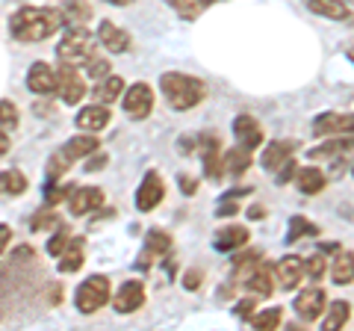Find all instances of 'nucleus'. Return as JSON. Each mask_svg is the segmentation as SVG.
<instances>
[{
    "mask_svg": "<svg viewBox=\"0 0 354 331\" xmlns=\"http://www.w3.org/2000/svg\"><path fill=\"white\" fill-rule=\"evenodd\" d=\"M68 24L62 9L53 6H21L18 12L9 18V33H12L15 42H24V45H32V42H41L53 36L59 27Z\"/></svg>",
    "mask_w": 354,
    "mask_h": 331,
    "instance_id": "1",
    "label": "nucleus"
},
{
    "mask_svg": "<svg viewBox=\"0 0 354 331\" xmlns=\"http://www.w3.org/2000/svg\"><path fill=\"white\" fill-rule=\"evenodd\" d=\"M160 92L165 95V101L171 104V109H192L204 101L207 86L198 80V77L169 71L160 77Z\"/></svg>",
    "mask_w": 354,
    "mask_h": 331,
    "instance_id": "2",
    "label": "nucleus"
},
{
    "mask_svg": "<svg viewBox=\"0 0 354 331\" xmlns=\"http://www.w3.org/2000/svg\"><path fill=\"white\" fill-rule=\"evenodd\" d=\"M92 51H95L92 33L86 27H71L57 45V57H59V62L83 65V62H88V57H92Z\"/></svg>",
    "mask_w": 354,
    "mask_h": 331,
    "instance_id": "3",
    "label": "nucleus"
},
{
    "mask_svg": "<svg viewBox=\"0 0 354 331\" xmlns=\"http://www.w3.org/2000/svg\"><path fill=\"white\" fill-rule=\"evenodd\" d=\"M95 151H97V139H95V136H71V139L65 142V145L50 157L48 172H50V175H62V172H68L77 160H86L88 154H95Z\"/></svg>",
    "mask_w": 354,
    "mask_h": 331,
    "instance_id": "4",
    "label": "nucleus"
},
{
    "mask_svg": "<svg viewBox=\"0 0 354 331\" xmlns=\"http://www.w3.org/2000/svg\"><path fill=\"white\" fill-rule=\"evenodd\" d=\"M77 311L80 314H95L101 311V307L109 302V278L104 275H92V278H86L80 287H77Z\"/></svg>",
    "mask_w": 354,
    "mask_h": 331,
    "instance_id": "5",
    "label": "nucleus"
},
{
    "mask_svg": "<svg viewBox=\"0 0 354 331\" xmlns=\"http://www.w3.org/2000/svg\"><path fill=\"white\" fill-rule=\"evenodd\" d=\"M121 104H124V113L133 121L148 118L153 109V89L148 83H133L130 89H124V95H121Z\"/></svg>",
    "mask_w": 354,
    "mask_h": 331,
    "instance_id": "6",
    "label": "nucleus"
},
{
    "mask_svg": "<svg viewBox=\"0 0 354 331\" xmlns=\"http://www.w3.org/2000/svg\"><path fill=\"white\" fill-rule=\"evenodd\" d=\"M57 89L62 95V101L65 104H80L83 101V95H86V80H83V74L77 71V65H68V62H62L59 65V71H57Z\"/></svg>",
    "mask_w": 354,
    "mask_h": 331,
    "instance_id": "7",
    "label": "nucleus"
},
{
    "mask_svg": "<svg viewBox=\"0 0 354 331\" xmlns=\"http://www.w3.org/2000/svg\"><path fill=\"white\" fill-rule=\"evenodd\" d=\"M325 307H328V296L322 287H307V290L295 296V314L301 316L304 323H316V319L325 314Z\"/></svg>",
    "mask_w": 354,
    "mask_h": 331,
    "instance_id": "8",
    "label": "nucleus"
},
{
    "mask_svg": "<svg viewBox=\"0 0 354 331\" xmlns=\"http://www.w3.org/2000/svg\"><path fill=\"white\" fill-rule=\"evenodd\" d=\"M165 198V184H162V178L157 172H148L145 178H142V184H139V190H136V211H142V213H148V211H153L160 202Z\"/></svg>",
    "mask_w": 354,
    "mask_h": 331,
    "instance_id": "9",
    "label": "nucleus"
},
{
    "mask_svg": "<svg viewBox=\"0 0 354 331\" xmlns=\"http://www.w3.org/2000/svg\"><path fill=\"white\" fill-rule=\"evenodd\" d=\"M101 207H104V190H97V186H77L68 195L71 216H88V213L101 211Z\"/></svg>",
    "mask_w": 354,
    "mask_h": 331,
    "instance_id": "10",
    "label": "nucleus"
},
{
    "mask_svg": "<svg viewBox=\"0 0 354 331\" xmlns=\"http://www.w3.org/2000/svg\"><path fill=\"white\" fill-rule=\"evenodd\" d=\"M316 136H330V134H346L354 136V113H325L313 121Z\"/></svg>",
    "mask_w": 354,
    "mask_h": 331,
    "instance_id": "11",
    "label": "nucleus"
},
{
    "mask_svg": "<svg viewBox=\"0 0 354 331\" xmlns=\"http://www.w3.org/2000/svg\"><path fill=\"white\" fill-rule=\"evenodd\" d=\"M27 89L36 95H57V71L48 62H32L27 71Z\"/></svg>",
    "mask_w": 354,
    "mask_h": 331,
    "instance_id": "12",
    "label": "nucleus"
},
{
    "mask_svg": "<svg viewBox=\"0 0 354 331\" xmlns=\"http://www.w3.org/2000/svg\"><path fill=\"white\" fill-rule=\"evenodd\" d=\"M298 151V142H292V139H278V142H272L269 148L263 151V169L266 172H281L286 163L292 160V154Z\"/></svg>",
    "mask_w": 354,
    "mask_h": 331,
    "instance_id": "13",
    "label": "nucleus"
},
{
    "mask_svg": "<svg viewBox=\"0 0 354 331\" xmlns=\"http://www.w3.org/2000/svg\"><path fill=\"white\" fill-rule=\"evenodd\" d=\"M145 305V287L142 281H124L121 284V290L115 293V311L118 314H136L139 307Z\"/></svg>",
    "mask_w": 354,
    "mask_h": 331,
    "instance_id": "14",
    "label": "nucleus"
},
{
    "mask_svg": "<svg viewBox=\"0 0 354 331\" xmlns=\"http://www.w3.org/2000/svg\"><path fill=\"white\" fill-rule=\"evenodd\" d=\"M310 12L322 15L328 21H339V24H354V12L342 3V0H304Z\"/></svg>",
    "mask_w": 354,
    "mask_h": 331,
    "instance_id": "15",
    "label": "nucleus"
},
{
    "mask_svg": "<svg viewBox=\"0 0 354 331\" xmlns=\"http://www.w3.org/2000/svg\"><path fill=\"white\" fill-rule=\"evenodd\" d=\"M234 136L239 139V145L242 148H257V145H263V130H260V125H257V118L254 116H236L234 118Z\"/></svg>",
    "mask_w": 354,
    "mask_h": 331,
    "instance_id": "16",
    "label": "nucleus"
},
{
    "mask_svg": "<svg viewBox=\"0 0 354 331\" xmlns=\"http://www.w3.org/2000/svg\"><path fill=\"white\" fill-rule=\"evenodd\" d=\"M74 125L86 130V134H95V130H104L109 125V107L104 104H92V107H83L80 113L74 116Z\"/></svg>",
    "mask_w": 354,
    "mask_h": 331,
    "instance_id": "17",
    "label": "nucleus"
},
{
    "mask_svg": "<svg viewBox=\"0 0 354 331\" xmlns=\"http://www.w3.org/2000/svg\"><path fill=\"white\" fill-rule=\"evenodd\" d=\"M97 42H101L109 53H124L130 48V36L121 27H115L113 21H101V24H97Z\"/></svg>",
    "mask_w": 354,
    "mask_h": 331,
    "instance_id": "18",
    "label": "nucleus"
},
{
    "mask_svg": "<svg viewBox=\"0 0 354 331\" xmlns=\"http://www.w3.org/2000/svg\"><path fill=\"white\" fill-rule=\"evenodd\" d=\"M245 287H248V293H254V296H272L274 293V281H272V267L269 263H263V260L254 263V269L245 275Z\"/></svg>",
    "mask_w": 354,
    "mask_h": 331,
    "instance_id": "19",
    "label": "nucleus"
},
{
    "mask_svg": "<svg viewBox=\"0 0 354 331\" xmlns=\"http://www.w3.org/2000/svg\"><path fill=\"white\" fill-rule=\"evenodd\" d=\"M274 272H278V281H281L283 290H295V287L301 284V275H304V260L295 258V255H286V258H281Z\"/></svg>",
    "mask_w": 354,
    "mask_h": 331,
    "instance_id": "20",
    "label": "nucleus"
},
{
    "mask_svg": "<svg viewBox=\"0 0 354 331\" xmlns=\"http://www.w3.org/2000/svg\"><path fill=\"white\" fill-rule=\"evenodd\" d=\"M171 251V237L165 234V231H148L145 237V251H142V267H148L151 258H162Z\"/></svg>",
    "mask_w": 354,
    "mask_h": 331,
    "instance_id": "21",
    "label": "nucleus"
},
{
    "mask_svg": "<svg viewBox=\"0 0 354 331\" xmlns=\"http://www.w3.org/2000/svg\"><path fill=\"white\" fill-rule=\"evenodd\" d=\"M92 95H95L97 104L109 107L113 101H118V98L124 95V80H121V77H115V74H106V77H101V83L95 86Z\"/></svg>",
    "mask_w": 354,
    "mask_h": 331,
    "instance_id": "22",
    "label": "nucleus"
},
{
    "mask_svg": "<svg viewBox=\"0 0 354 331\" xmlns=\"http://www.w3.org/2000/svg\"><path fill=\"white\" fill-rule=\"evenodd\" d=\"M86 255V242L80 240V237H74V240H68V246H65V251L57 258L59 260V272H77L83 267V258Z\"/></svg>",
    "mask_w": 354,
    "mask_h": 331,
    "instance_id": "23",
    "label": "nucleus"
},
{
    "mask_svg": "<svg viewBox=\"0 0 354 331\" xmlns=\"http://www.w3.org/2000/svg\"><path fill=\"white\" fill-rule=\"evenodd\" d=\"M248 166H251V151L242 148V145L221 154V172H225V175H234V178H236V175H242Z\"/></svg>",
    "mask_w": 354,
    "mask_h": 331,
    "instance_id": "24",
    "label": "nucleus"
},
{
    "mask_svg": "<svg viewBox=\"0 0 354 331\" xmlns=\"http://www.w3.org/2000/svg\"><path fill=\"white\" fill-rule=\"evenodd\" d=\"M245 242H248V228H242V225H230V228L216 234V249L218 251H234L239 246H245Z\"/></svg>",
    "mask_w": 354,
    "mask_h": 331,
    "instance_id": "25",
    "label": "nucleus"
},
{
    "mask_svg": "<svg viewBox=\"0 0 354 331\" xmlns=\"http://www.w3.org/2000/svg\"><path fill=\"white\" fill-rule=\"evenodd\" d=\"M325 184H328V178H325V172H319V169H301L295 175V186L304 195H319L325 190Z\"/></svg>",
    "mask_w": 354,
    "mask_h": 331,
    "instance_id": "26",
    "label": "nucleus"
},
{
    "mask_svg": "<svg viewBox=\"0 0 354 331\" xmlns=\"http://www.w3.org/2000/svg\"><path fill=\"white\" fill-rule=\"evenodd\" d=\"M334 284H351L354 281V251H339L334 267H330Z\"/></svg>",
    "mask_w": 354,
    "mask_h": 331,
    "instance_id": "27",
    "label": "nucleus"
},
{
    "mask_svg": "<svg viewBox=\"0 0 354 331\" xmlns=\"http://www.w3.org/2000/svg\"><path fill=\"white\" fill-rule=\"evenodd\" d=\"M351 148H354V139L351 136L348 139H330V142H325V145H319V148H310L307 157L310 160H322V157H334V154H346Z\"/></svg>",
    "mask_w": 354,
    "mask_h": 331,
    "instance_id": "28",
    "label": "nucleus"
},
{
    "mask_svg": "<svg viewBox=\"0 0 354 331\" xmlns=\"http://www.w3.org/2000/svg\"><path fill=\"white\" fill-rule=\"evenodd\" d=\"M24 190H27L24 172H18V169L0 172V193L3 195H24Z\"/></svg>",
    "mask_w": 354,
    "mask_h": 331,
    "instance_id": "29",
    "label": "nucleus"
},
{
    "mask_svg": "<svg viewBox=\"0 0 354 331\" xmlns=\"http://www.w3.org/2000/svg\"><path fill=\"white\" fill-rule=\"evenodd\" d=\"M348 316H351L348 302H330V316L325 319V331H337L339 325H346Z\"/></svg>",
    "mask_w": 354,
    "mask_h": 331,
    "instance_id": "30",
    "label": "nucleus"
},
{
    "mask_svg": "<svg viewBox=\"0 0 354 331\" xmlns=\"http://www.w3.org/2000/svg\"><path fill=\"white\" fill-rule=\"evenodd\" d=\"M165 3H169L171 9L180 18H186V21H195L198 15L204 12V6H201V0H165Z\"/></svg>",
    "mask_w": 354,
    "mask_h": 331,
    "instance_id": "31",
    "label": "nucleus"
},
{
    "mask_svg": "<svg viewBox=\"0 0 354 331\" xmlns=\"http://www.w3.org/2000/svg\"><path fill=\"white\" fill-rule=\"evenodd\" d=\"M278 325H281V307H266V311L251 316V328L266 331V328H278Z\"/></svg>",
    "mask_w": 354,
    "mask_h": 331,
    "instance_id": "32",
    "label": "nucleus"
},
{
    "mask_svg": "<svg viewBox=\"0 0 354 331\" xmlns=\"http://www.w3.org/2000/svg\"><path fill=\"white\" fill-rule=\"evenodd\" d=\"M325 272H328V260H325L322 251H319V255H310L304 260V275H307L310 281H322Z\"/></svg>",
    "mask_w": 354,
    "mask_h": 331,
    "instance_id": "33",
    "label": "nucleus"
},
{
    "mask_svg": "<svg viewBox=\"0 0 354 331\" xmlns=\"http://www.w3.org/2000/svg\"><path fill=\"white\" fill-rule=\"evenodd\" d=\"M62 12L68 21H77V24H80V21H86L88 15H92V6L83 3V0H68V3L62 6Z\"/></svg>",
    "mask_w": 354,
    "mask_h": 331,
    "instance_id": "34",
    "label": "nucleus"
},
{
    "mask_svg": "<svg viewBox=\"0 0 354 331\" xmlns=\"http://www.w3.org/2000/svg\"><path fill=\"white\" fill-rule=\"evenodd\" d=\"M313 234H319V228H316L313 222H307L304 216H295L292 222H290V240H292V242L301 240V237H313Z\"/></svg>",
    "mask_w": 354,
    "mask_h": 331,
    "instance_id": "35",
    "label": "nucleus"
},
{
    "mask_svg": "<svg viewBox=\"0 0 354 331\" xmlns=\"http://www.w3.org/2000/svg\"><path fill=\"white\" fill-rule=\"evenodd\" d=\"M0 127L3 130H15L18 127V109L12 101H0Z\"/></svg>",
    "mask_w": 354,
    "mask_h": 331,
    "instance_id": "36",
    "label": "nucleus"
},
{
    "mask_svg": "<svg viewBox=\"0 0 354 331\" xmlns=\"http://www.w3.org/2000/svg\"><path fill=\"white\" fill-rule=\"evenodd\" d=\"M30 228H32V231H44V228H53V231H57V228H59V216L53 213V211H41L39 216H32Z\"/></svg>",
    "mask_w": 354,
    "mask_h": 331,
    "instance_id": "37",
    "label": "nucleus"
},
{
    "mask_svg": "<svg viewBox=\"0 0 354 331\" xmlns=\"http://www.w3.org/2000/svg\"><path fill=\"white\" fill-rule=\"evenodd\" d=\"M68 240H71V237H68V231H65V228L59 225V228H57V234H53V237H50V242H48V251H50L53 258H59L62 251H65V246H68Z\"/></svg>",
    "mask_w": 354,
    "mask_h": 331,
    "instance_id": "38",
    "label": "nucleus"
},
{
    "mask_svg": "<svg viewBox=\"0 0 354 331\" xmlns=\"http://www.w3.org/2000/svg\"><path fill=\"white\" fill-rule=\"evenodd\" d=\"M71 195V190H68V184H50L48 186V193H44V202H48V207H53V204H59L62 198H68Z\"/></svg>",
    "mask_w": 354,
    "mask_h": 331,
    "instance_id": "39",
    "label": "nucleus"
},
{
    "mask_svg": "<svg viewBox=\"0 0 354 331\" xmlns=\"http://www.w3.org/2000/svg\"><path fill=\"white\" fill-rule=\"evenodd\" d=\"M86 65H88L86 71L92 74V77H97V80L109 74V62H106V60H101V57H88V62H86Z\"/></svg>",
    "mask_w": 354,
    "mask_h": 331,
    "instance_id": "40",
    "label": "nucleus"
},
{
    "mask_svg": "<svg viewBox=\"0 0 354 331\" xmlns=\"http://www.w3.org/2000/svg\"><path fill=\"white\" fill-rule=\"evenodd\" d=\"M183 287H186V290H198V287H201V272H198V269L186 272L183 275Z\"/></svg>",
    "mask_w": 354,
    "mask_h": 331,
    "instance_id": "41",
    "label": "nucleus"
},
{
    "mask_svg": "<svg viewBox=\"0 0 354 331\" xmlns=\"http://www.w3.org/2000/svg\"><path fill=\"white\" fill-rule=\"evenodd\" d=\"M106 163H109V157H106V154H97V157H92V160H88V166H86V169H88V172H97V169H104Z\"/></svg>",
    "mask_w": 354,
    "mask_h": 331,
    "instance_id": "42",
    "label": "nucleus"
},
{
    "mask_svg": "<svg viewBox=\"0 0 354 331\" xmlns=\"http://www.w3.org/2000/svg\"><path fill=\"white\" fill-rule=\"evenodd\" d=\"M9 240H12V228H9V225H0V255H3V249L9 246Z\"/></svg>",
    "mask_w": 354,
    "mask_h": 331,
    "instance_id": "43",
    "label": "nucleus"
},
{
    "mask_svg": "<svg viewBox=\"0 0 354 331\" xmlns=\"http://www.w3.org/2000/svg\"><path fill=\"white\" fill-rule=\"evenodd\" d=\"M292 172H295V160H290V163H286V166H283V169L278 172V181H281V184H286V181H290V178H292Z\"/></svg>",
    "mask_w": 354,
    "mask_h": 331,
    "instance_id": "44",
    "label": "nucleus"
},
{
    "mask_svg": "<svg viewBox=\"0 0 354 331\" xmlns=\"http://www.w3.org/2000/svg\"><path fill=\"white\" fill-rule=\"evenodd\" d=\"M9 148H12V139H9V136L3 134V127H0V160H3L6 154H9Z\"/></svg>",
    "mask_w": 354,
    "mask_h": 331,
    "instance_id": "45",
    "label": "nucleus"
},
{
    "mask_svg": "<svg viewBox=\"0 0 354 331\" xmlns=\"http://www.w3.org/2000/svg\"><path fill=\"white\" fill-rule=\"evenodd\" d=\"M180 186H183V193L186 195H195V178H189V175H183V178H180Z\"/></svg>",
    "mask_w": 354,
    "mask_h": 331,
    "instance_id": "46",
    "label": "nucleus"
},
{
    "mask_svg": "<svg viewBox=\"0 0 354 331\" xmlns=\"http://www.w3.org/2000/svg\"><path fill=\"white\" fill-rule=\"evenodd\" d=\"M216 213H218V216H234V213H239V207H236V204H221Z\"/></svg>",
    "mask_w": 354,
    "mask_h": 331,
    "instance_id": "47",
    "label": "nucleus"
},
{
    "mask_svg": "<svg viewBox=\"0 0 354 331\" xmlns=\"http://www.w3.org/2000/svg\"><path fill=\"white\" fill-rule=\"evenodd\" d=\"M236 314H239V316H251V314H254V302H251V299L242 302V305L236 307Z\"/></svg>",
    "mask_w": 354,
    "mask_h": 331,
    "instance_id": "48",
    "label": "nucleus"
},
{
    "mask_svg": "<svg viewBox=\"0 0 354 331\" xmlns=\"http://www.w3.org/2000/svg\"><path fill=\"white\" fill-rule=\"evenodd\" d=\"M263 216H266L263 207H251V219H263Z\"/></svg>",
    "mask_w": 354,
    "mask_h": 331,
    "instance_id": "49",
    "label": "nucleus"
},
{
    "mask_svg": "<svg viewBox=\"0 0 354 331\" xmlns=\"http://www.w3.org/2000/svg\"><path fill=\"white\" fill-rule=\"evenodd\" d=\"M106 3H113V6H130V3H136V0H106Z\"/></svg>",
    "mask_w": 354,
    "mask_h": 331,
    "instance_id": "50",
    "label": "nucleus"
},
{
    "mask_svg": "<svg viewBox=\"0 0 354 331\" xmlns=\"http://www.w3.org/2000/svg\"><path fill=\"white\" fill-rule=\"evenodd\" d=\"M15 255H18V258H21V260H27V258H30V255H32V251H30V249H18V251H15Z\"/></svg>",
    "mask_w": 354,
    "mask_h": 331,
    "instance_id": "51",
    "label": "nucleus"
},
{
    "mask_svg": "<svg viewBox=\"0 0 354 331\" xmlns=\"http://www.w3.org/2000/svg\"><path fill=\"white\" fill-rule=\"evenodd\" d=\"M213 3H221V0H201V6L207 9V6H213Z\"/></svg>",
    "mask_w": 354,
    "mask_h": 331,
    "instance_id": "52",
    "label": "nucleus"
},
{
    "mask_svg": "<svg viewBox=\"0 0 354 331\" xmlns=\"http://www.w3.org/2000/svg\"><path fill=\"white\" fill-rule=\"evenodd\" d=\"M346 53H348V60H351V62H354V45H351V48H348V51H346Z\"/></svg>",
    "mask_w": 354,
    "mask_h": 331,
    "instance_id": "53",
    "label": "nucleus"
},
{
    "mask_svg": "<svg viewBox=\"0 0 354 331\" xmlns=\"http://www.w3.org/2000/svg\"><path fill=\"white\" fill-rule=\"evenodd\" d=\"M351 172H354V169H351Z\"/></svg>",
    "mask_w": 354,
    "mask_h": 331,
    "instance_id": "54",
    "label": "nucleus"
}]
</instances>
